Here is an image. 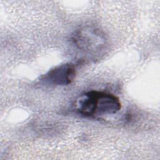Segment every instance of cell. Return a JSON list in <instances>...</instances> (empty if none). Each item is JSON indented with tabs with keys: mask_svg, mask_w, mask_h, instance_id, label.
<instances>
[{
	"mask_svg": "<svg viewBox=\"0 0 160 160\" xmlns=\"http://www.w3.org/2000/svg\"><path fill=\"white\" fill-rule=\"evenodd\" d=\"M121 109L119 98L112 93L90 91L82 95L77 102L76 111L85 117L114 114Z\"/></svg>",
	"mask_w": 160,
	"mask_h": 160,
	"instance_id": "cell-1",
	"label": "cell"
},
{
	"mask_svg": "<svg viewBox=\"0 0 160 160\" xmlns=\"http://www.w3.org/2000/svg\"><path fill=\"white\" fill-rule=\"evenodd\" d=\"M72 40L79 50L86 53L96 52L106 44L104 34L99 29L90 26L77 30L72 35Z\"/></svg>",
	"mask_w": 160,
	"mask_h": 160,
	"instance_id": "cell-2",
	"label": "cell"
},
{
	"mask_svg": "<svg viewBox=\"0 0 160 160\" xmlns=\"http://www.w3.org/2000/svg\"><path fill=\"white\" fill-rule=\"evenodd\" d=\"M76 74L74 64L66 63L49 70L41 78L45 83L55 86H65L71 84Z\"/></svg>",
	"mask_w": 160,
	"mask_h": 160,
	"instance_id": "cell-3",
	"label": "cell"
}]
</instances>
